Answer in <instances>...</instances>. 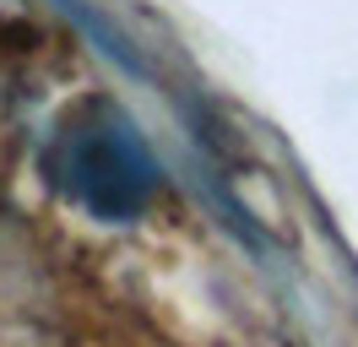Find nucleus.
Listing matches in <instances>:
<instances>
[{"label":"nucleus","mask_w":358,"mask_h":347,"mask_svg":"<svg viewBox=\"0 0 358 347\" xmlns=\"http://www.w3.org/2000/svg\"><path fill=\"white\" fill-rule=\"evenodd\" d=\"M49 179L87 206L103 222H125L141 217L157 195V163L141 147V136L131 130V120L109 104L76 108L66 125L55 130L49 147Z\"/></svg>","instance_id":"f257e3e1"}]
</instances>
